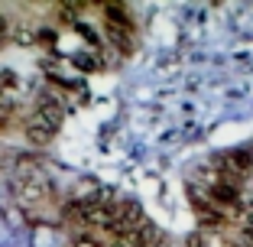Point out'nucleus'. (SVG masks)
<instances>
[{
  "label": "nucleus",
  "mask_w": 253,
  "mask_h": 247,
  "mask_svg": "<svg viewBox=\"0 0 253 247\" xmlns=\"http://www.w3.org/2000/svg\"><path fill=\"white\" fill-rule=\"evenodd\" d=\"M62 104H59V98L55 95H42L39 98V104H36V111H33V117H30V124H39V127H45L49 134H55L59 130V124H62Z\"/></svg>",
  "instance_id": "nucleus-1"
},
{
  "label": "nucleus",
  "mask_w": 253,
  "mask_h": 247,
  "mask_svg": "<svg viewBox=\"0 0 253 247\" xmlns=\"http://www.w3.org/2000/svg\"><path fill=\"white\" fill-rule=\"evenodd\" d=\"M205 195H208V202L214 205L217 211H224V215H237L240 205H244L240 202V189L231 186V182H214Z\"/></svg>",
  "instance_id": "nucleus-2"
},
{
  "label": "nucleus",
  "mask_w": 253,
  "mask_h": 247,
  "mask_svg": "<svg viewBox=\"0 0 253 247\" xmlns=\"http://www.w3.org/2000/svg\"><path fill=\"white\" fill-rule=\"evenodd\" d=\"M26 137H30V143H49V140H52L49 130L39 127V124H30V120H26Z\"/></svg>",
  "instance_id": "nucleus-3"
}]
</instances>
